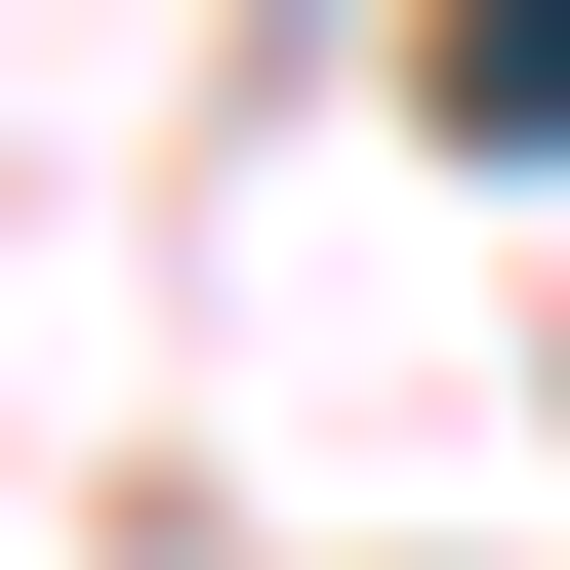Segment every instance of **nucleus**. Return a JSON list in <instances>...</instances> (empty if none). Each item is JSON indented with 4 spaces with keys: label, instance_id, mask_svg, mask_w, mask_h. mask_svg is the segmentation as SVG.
Returning <instances> with one entry per match:
<instances>
[{
    "label": "nucleus",
    "instance_id": "1",
    "mask_svg": "<svg viewBox=\"0 0 570 570\" xmlns=\"http://www.w3.org/2000/svg\"><path fill=\"white\" fill-rule=\"evenodd\" d=\"M449 122H489V164H570V0H449Z\"/></svg>",
    "mask_w": 570,
    "mask_h": 570
}]
</instances>
